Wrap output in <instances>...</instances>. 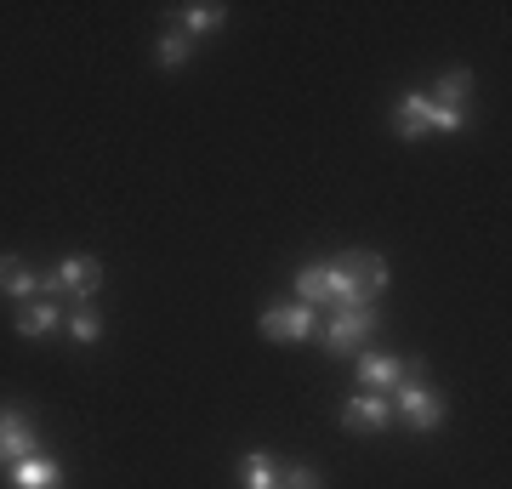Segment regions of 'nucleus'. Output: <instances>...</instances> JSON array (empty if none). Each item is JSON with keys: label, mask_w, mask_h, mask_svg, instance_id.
I'll list each match as a JSON object with an SVG mask.
<instances>
[{"label": "nucleus", "mask_w": 512, "mask_h": 489, "mask_svg": "<svg viewBox=\"0 0 512 489\" xmlns=\"http://www.w3.org/2000/svg\"><path fill=\"white\" fill-rule=\"evenodd\" d=\"M433 131H467V109H439L433 103Z\"/></svg>", "instance_id": "obj_21"}, {"label": "nucleus", "mask_w": 512, "mask_h": 489, "mask_svg": "<svg viewBox=\"0 0 512 489\" xmlns=\"http://www.w3.org/2000/svg\"><path fill=\"white\" fill-rule=\"evenodd\" d=\"M274 484H279V467H274V455L251 450L245 461H239V489H274Z\"/></svg>", "instance_id": "obj_16"}, {"label": "nucleus", "mask_w": 512, "mask_h": 489, "mask_svg": "<svg viewBox=\"0 0 512 489\" xmlns=\"http://www.w3.org/2000/svg\"><path fill=\"white\" fill-rule=\"evenodd\" d=\"M370 330H376V308L336 313V319L325 325V353H353V347H365Z\"/></svg>", "instance_id": "obj_8"}, {"label": "nucleus", "mask_w": 512, "mask_h": 489, "mask_svg": "<svg viewBox=\"0 0 512 489\" xmlns=\"http://www.w3.org/2000/svg\"><path fill=\"white\" fill-rule=\"evenodd\" d=\"M387 421H393V399H387V393H365V387H359V393L342 404V427H348V433H382Z\"/></svg>", "instance_id": "obj_6"}, {"label": "nucleus", "mask_w": 512, "mask_h": 489, "mask_svg": "<svg viewBox=\"0 0 512 489\" xmlns=\"http://www.w3.org/2000/svg\"><path fill=\"white\" fill-rule=\"evenodd\" d=\"M63 325H69V336H74L80 347H97V342H103V313H97V308H69V313H63Z\"/></svg>", "instance_id": "obj_17"}, {"label": "nucleus", "mask_w": 512, "mask_h": 489, "mask_svg": "<svg viewBox=\"0 0 512 489\" xmlns=\"http://www.w3.org/2000/svg\"><path fill=\"white\" fill-rule=\"evenodd\" d=\"M97 285H103V262L86 256V251L63 256L52 273H40V296H52V302H57V296H69L74 308H92Z\"/></svg>", "instance_id": "obj_1"}, {"label": "nucleus", "mask_w": 512, "mask_h": 489, "mask_svg": "<svg viewBox=\"0 0 512 489\" xmlns=\"http://www.w3.org/2000/svg\"><path fill=\"white\" fill-rule=\"evenodd\" d=\"M467 97H473V69H444L439 74V109H467Z\"/></svg>", "instance_id": "obj_15"}, {"label": "nucleus", "mask_w": 512, "mask_h": 489, "mask_svg": "<svg viewBox=\"0 0 512 489\" xmlns=\"http://www.w3.org/2000/svg\"><path fill=\"white\" fill-rule=\"evenodd\" d=\"M348 262H353V273H359V285H365V296L376 302V296L387 290V279H393V273H387V262H382L376 251H348Z\"/></svg>", "instance_id": "obj_14"}, {"label": "nucleus", "mask_w": 512, "mask_h": 489, "mask_svg": "<svg viewBox=\"0 0 512 489\" xmlns=\"http://www.w3.org/2000/svg\"><path fill=\"white\" fill-rule=\"evenodd\" d=\"M387 399H393V416H404L416 433H433V427L444 421V399L433 393V387H421V376H404Z\"/></svg>", "instance_id": "obj_3"}, {"label": "nucleus", "mask_w": 512, "mask_h": 489, "mask_svg": "<svg viewBox=\"0 0 512 489\" xmlns=\"http://www.w3.org/2000/svg\"><path fill=\"white\" fill-rule=\"evenodd\" d=\"M399 381H404V359H393V353L359 359V387H365V393H393Z\"/></svg>", "instance_id": "obj_11"}, {"label": "nucleus", "mask_w": 512, "mask_h": 489, "mask_svg": "<svg viewBox=\"0 0 512 489\" xmlns=\"http://www.w3.org/2000/svg\"><path fill=\"white\" fill-rule=\"evenodd\" d=\"M222 23H228V12H222V6H211V0H194V6H183V12H177V29H183L188 40L217 35Z\"/></svg>", "instance_id": "obj_13"}, {"label": "nucleus", "mask_w": 512, "mask_h": 489, "mask_svg": "<svg viewBox=\"0 0 512 489\" xmlns=\"http://www.w3.org/2000/svg\"><path fill=\"white\" fill-rule=\"evenodd\" d=\"M296 302H308V308H325V262H308V268H296Z\"/></svg>", "instance_id": "obj_19"}, {"label": "nucleus", "mask_w": 512, "mask_h": 489, "mask_svg": "<svg viewBox=\"0 0 512 489\" xmlns=\"http://www.w3.org/2000/svg\"><path fill=\"white\" fill-rule=\"evenodd\" d=\"M6 484L12 489H63V461L40 450L29 461H18V467H6Z\"/></svg>", "instance_id": "obj_9"}, {"label": "nucleus", "mask_w": 512, "mask_h": 489, "mask_svg": "<svg viewBox=\"0 0 512 489\" xmlns=\"http://www.w3.org/2000/svg\"><path fill=\"white\" fill-rule=\"evenodd\" d=\"M427 131H433V97H427V91H404L399 103H393V137L421 143Z\"/></svg>", "instance_id": "obj_7"}, {"label": "nucleus", "mask_w": 512, "mask_h": 489, "mask_svg": "<svg viewBox=\"0 0 512 489\" xmlns=\"http://www.w3.org/2000/svg\"><path fill=\"white\" fill-rule=\"evenodd\" d=\"M57 325H63V308H57L52 296H35V302L18 308V336H52Z\"/></svg>", "instance_id": "obj_12"}, {"label": "nucleus", "mask_w": 512, "mask_h": 489, "mask_svg": "<svg viewBox=\"0 0 512 489\" xmlns=\"http://www.w3.org/2000/svg\"><path fill=\"white\" fill-rule=\"evenodd\" d=\"M256 330L268 342H313L319 336V308H308V302H274V308H262Z\"/></svg>", "instance_id": "obj_2"}, {"label": "nucleus", "mask_w": 512, "mask_h": 489, "mask_svg": "<svg viewBox=\"0 0 512 489\" xmlns=\"http://www.w3.org/2000/svg\"><path fill=\"white\" fill-rule=\"evenodd\" d=\"M154 57H160V69H183L188 57H194V40H188L183 29H165V35L154 40Z\"/></svg>", "instance_id": "obj_18"}, {"label": "nucleus", "mask_w": 512, "mask_h": 489, "mask_svg": "<svg viewBox=\"0 0 512 489\" xmlns=\"http://www.w3.org/2000/svg\"><path fill=\"white\" fill-rule=\"evenodd\" d=\"M274 489H325V478L313 467H279V484Z\"/></svg>", "instance_id": "obj_20"}, {"label": "nucleus", "mask_w": 512, "mask_h": 489, "mask_svg": "<svg viewBox=\"0 0 512 489\" xmlns=\"http://www.w3.org/2000/svg\"><path fill=\"white\" fill-rule=\"evenodd\" d=\"M325 308L330 313H353V308H376L365 296V285H359V273H353L348 256H336V262H325Z\"/></svg>", "instance_id": "obj_4"}, {"label": "nucleus", "mask_w": 512, "mask_h": 489, "mask_svg": "<svg viewBox=\"0 0 512 489\" xmlns=\"http://www.w3.org/2000/svg\"><path fill=\"white\" fill-rule=\"evenodd\" d=\"M0 296H12V302H35L40 296V273L23 268V256H0Z\"/></svg>", "instance_id": "obj_10"}, {"label": "nucleus", "mask_w": 512, "mask_h": 489, "mask_svg": "<svg viewBox=\"0 0 512 489\" xmlns=\"http://www.w3.org/2000/svg\"><path fill=\"white\" fill-rule=\"evenodd\" d=\"M29 455H40L35 421L23 416V410H0V467H18Z\"/></svg>", "instance_id": "obj_5"}]
</instances>
